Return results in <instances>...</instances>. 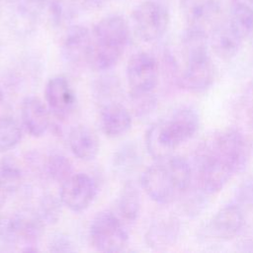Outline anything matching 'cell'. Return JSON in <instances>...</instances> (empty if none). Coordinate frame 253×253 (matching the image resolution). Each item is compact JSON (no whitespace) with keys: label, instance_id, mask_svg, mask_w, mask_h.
<instances>
[{"label":"cell","instance_id":"cell-4","mask_svg":"<svg viewBox=\"0 0 253 253\" xmlns=\"http://www.w3.org/2000/svg\"><path fill=\"white\" fill-rule=\"evenodd\" d=\"M201 146L222 160L233 173L245 169L252 151L249 139L235 128H225L214 133Z\"/></svg>","mask_w":253,"mask_h":253},{"label":"cell","instance_id":"cell-27","mask_svg":"<svg viewBox=\"0 0 253 253\" xmlns=\"http://www.w3.org/2000/svg\"><path fill=\"white\" fill-rule=\"evenodd\" d=\"M23 137L22 126L11 116L0 117V152L15 148Z\"/></svg>","mask_w":253,"mask_h":253},{"label":"cell","instance_id":"cell-34","mask_svg":"<svg viewBox=\"0 0 253 253\" xmlns=\"http://www.w3.org/2000/svg\"><path fill=\"white\" fill-rule=\"evenodd\" d=\"M241 199L245 203L253 204V184H248L241 190Z\"/></svg>","mask_w":253,"mask_h":253},{"label":"cell","instance_id":"cell-12","mask_svg":"<svg viewBox=\"0 0 253 253\" xmlns=\"http://www.w3.org/2000/svg\"><path fill=\"white\" fill-rule=\"evenodd\" d=\"M92 46V32L82 25H74L67 29L62 42L61 55L72 65L87 64Z\"/></svg>","mask_w":253,"mask_h":253},{"label":"cell","instance_id":"cell-6","mask_svg":"<svg viewBox=\"0 0 253 253\" xmlns=\"http://www.w3.org/2000/svg\"><path fill=\"white\" fill-rule=\"evenodd\" d=\"M131 17L136 34L147 42L160 40L170 23L168 9L158 0H147L140 3L132 11Z\"/></svg>","mask_w":253,"mask_h":253},{"label":"cell","instance_id":"cell-9","mask_svg":"<svg viewBox=\"0 0 253 253\" xmlns=\"http://www.w3.org/2000/svg\"><path fill=\"white\" fill-rule=\"evenodd\" d=\"M126 73L129 92H153L158 84L159 63L151 53L140 51L128 59Z\"/></svg>","mask_w":253,"mask_h":253},{"label":"cell","instance_id":"cell-15","mask_svg":"<svg viewBox=\"0 0 253 253\" xmlns=\"http://www.w3.org/2000/svg\"><path fill=\"white\" fill-rule=\"evenodd\" d=\"M99 124L105 135L118 138L130 129L132 119L130 112L121 102H116L100 108Z\"/></svg>","mask_w":253,"mask_h":253},{"label":"cell","instance_id":"cell-23","mask_svg":"<svg viewBox=\"0 0 253 253\" xmlns=\"http://www.w3.org/2000/svg\"><path fill=\"white\" fill-rule=\"evenodd\" d=\"M138 148L134 143L126 142L122 144L114 153L113 168L117 175L126 177L131 175L140 164Z\"/></svg>","mask_w":253,"mask_h":253},{"label":"cell","instance_id":"cell-32","mask_svg":"<svg viewBox=\"0 0 253 253\" xmlns=\"http://www.w3.org/2000/svg\"><path fill=\"white\" fill-rule=\"evenodd\" d=\"M48 250L51 252H75L76 245L73 240L64 233L57 232L54 233L48 240L47 243Z\"/></svg>","mask_w":253,"mask_h":253},{"label":"cell","instance_id":"cell-35","mask_svg":"<svg viewBox=\"0 0 253 253\" xmlns=\"http://www.w3.org/2000/svg\"><path fill=\"white\" fill-rule=\"evenodd\" d=\"M32 7H34L35 9H37L38 11H40L41 9H43L47 3L49 2V0H26Z\"/></svg>","mask_w":253,"mask_h":253},{"label":"cell","instance_id":"cell-8","mask_svg":"<svg viewBox=\"0 0 253 253\" xmlns=\"http://www.w3.org/2000/svg\"><path fill=\"white\" fill-rule=\"evenodd\" d=\"M157 126L163 142L174 151L180 144L195 135L200 126V119L195 110L181 108L169 119L158 121Z\"/></svg>","mask_w":253,"mask_h":253},{"label":"cell","instance_id":"cell-18","mask_svg":"<svg viewBox=\"0 0 253 253\" xmlns=\"http://www.w3.org/2000/svg\"><path fill=\"white\" fill-rule=\"evenodd\" d=\"M179 222L171 215H163L154 219L145 233L148 247L160 250L171 246L177 239Z\"/></svg>","mask_w":253,"mask_h":253},{"label":"cell","instance_id":"cell-36","mask_svg":"<svg viewBox=\"0 0 253 253\" xmlns=\"http://www.w3.org/2000/svg\"><path fill=\"white\" fill-rule=\"evenodd\" d=\"M7 196H8V194H6V193L0 188V209H2L3 206L5 205Z\"/></svg>","mask_w":253,"mask_h":253},{"label":"cell","instance_id":"cell-31","mask_svg":"<svg viewBox=\"0 0 253 253\" xmlns=\"http://www.w3.org/2000/svg\"><path fill=\"white\" fill-rule=\"evenodd\" d=\"M62 0H49L47 3L50 21L54 26H61L73 16V10Z\"/></svg>","mask_w":253,"mask_h":253},{"label":"cell","instance_id":"cell-21","mask_svg":"<svg viewBox=\"0 0 253 253\" xmlns=\"http://www.w3.org/2000/svg\"><path fill=\"white\" fill-rule=\"evenodd\" d=\"M179 7L188 26L191 27L203 28L216 16L211 0H179Z\"/></svg>","mask_w":253,"mask_h":253},{"label":"cell","instance_id":"cell-33","mask_svg":"<svg viewBox=\"0 0 253 253\" xmlns=\"http://www.w3.org/2000/svg\"><path fill=\"white\" fill-rule=\"evenodd\" d=\"M240 0H211V6L217 15L229 14L231 9L239 2Z\"/></svg>","mask_w":253,"mask_h":253},{"label":"cell","instance_id":"cell-28","mask_svg":"<svg viewBox=\"0 0 253 253\" xmlns=\"http://www.w3.org/2000/svg\"><path fill=\"white\" fill-rule=\"evenodd\" d=\"M62 206L60 198L52 194H44L39 201L36 213L45 225L55 224L60 219Z\"/></svg>","mask_w":253,"mask_h":253},{"label":"cell","instance_id":"cell-17","mask_svg":"<svg viewBox=\"0 0 253 253\" xmlns=\"http://www.w3.org/2000/svg\"><path fill=\"white\" fill-rule=\"evenodd\" d=\"M244 225V214L241 208L231 204L221 208L211 222L212 234L220 239H230L238 234Z\"/></svg>","mask_w":253,"mask_h":253},{"label":"cell","instance_id":"cell-22","mask_svg":"<svg viewBox=\"0 0 253 253\" xmlns=\"http://www.w3.org/2000/svg\"><path fill=\"white\" fill-rule=\"evenodd\" d=\"M24 181L20 163L10 155L0 157V188L8 195L20 190Z\"/></svg>","mask_w":253,"mask_h":253},{"label":"cell","instance_id":"cell-11","mask_svg":"<svg viewBox=\"0 0 253 253\" xmlns=\"http://www.w3.org/2000/svg\"><path fill=\"white\" fill-rule=\"evenodd\" d=\"M44 99L50 114L60 121L70 117L77 103L75 91L63 75L48 79L44 88Z\"/></svg>","mask_w":253,"mask_h":253},{"label":"cell","instance_id":"cell-24","mask_svg":"<svg viewBox=\"0 0 253 253\" xmlns=\"http://www.w3.org/2000/svg\"><path fill=\"white\" fill-rule=\"evenodd\" d=\"M92 93L99 107L112 103L120 102L122 88L117 77L112 75H103L98 77L92 85Z\"/></svg>","mask_w":253,"mask_h":253},{"label":"cell","instance_id":"cell-2","mask_svg":"<svg viewBox=\"0 0 253 253\" xmlns=\"http://www.w3.org/2000/svg\"><path fill=\"white\" fill-rule=\"evenodd\" d=\"M129 42V27L124 17L113 14L102 18L92 30V46L87 65L108 71L123 55Z\"/></svg>","mask_w":253,"mask_h":253},{"label":"cell","instance_id":"cell-5","mask_svg":"<svg viewBox=\"0 0 253 253\" xmlns=\"http://www.w3.org/2000/svg\"><path fill=\"white\" fill-rule=\"evenodd\" d=\"M89 239L92 247L100 252L114 253L126 249L128 234L121 218L111 211L96 213L90 223Z\"/></svg>","mask_w":253,"mask_h":253},{"label":"cell","instance_id":"cell-10","mask_svg":"<svg viewBox=\"0 0 253 253\" xmlns=\"http://www.w3.org/2000/svg\"><path fill=\"white\" fill-rule=\"evenodd\" d=\"M95 180L86 173L72 174L60 187L59 198L62 205L73 212L87 210L97 196Z\"/></svg>","mask_w":253,"mask_h":253},{"label":"cell","instance_id":"cell-29","mask_svg":"<svg viewBox=\"0 0 253 253\" xmlns=\"http://www.w3.org/2000/svg\"><path fill=\"white\" fill-rule=\"evenodd\" d=\"M38 10L32 7L26 0L16 3L13 9L12 22L14 27L20 32H29L37 22Z\"/></svg>","mask_w":253,"mask_h":253},{"label":"cell","instance_id":"cell-7","mask_svg":"<svg viewBox=\"0 0 253 253\" xmlns=\"http://www.w3.org/2000/svg\"><path fill=\"white\" fill-rule=\"evenodd\" d=\"M196 167L197 189L206 196L213 195L222 190L234 174L222 160L202 146L197 150Z\"/></svg>","mask_w":253,"mask_h":253},{"label":"cell","instance_id":"cell-26","mask_svg":"<svg viewBox=\"0 0 253 253\" xmlns=\"http://www.w3.org/2000/svg\"><path fill=\"white\" fill-rule=\"evenodd\" d=\"M42 170L45 176L60 185L73 174L71 161L59 152H51L45 157Z\"/></svg>","mask_w":253,"mask_h":253},{"label":"cell","instance_id":"cell-25","mask_svg":"<svg viewBox=\"0 0 253 253\" xmlns=\"http://www.w3.org/2000/svg\"><path fill=\"white\" fill-rule=\"evenodd\" d=\"M227 23L242 40L246 39L253 32V6L237 2L228 14Z\"/></svg>","mask_w":253,"mask_h":253},{"label":"cell","instance_id":"cell-20","mask_svg":"<svg viewBox=\"0 0 253 253\" xmlns=\"http://www.w3.org/2000/svg\"><path fill=\"white\" fill-rule=\"evenodd\" d=\"M117 208L120 216L127 222H134L140 212L141 196L137 186L132 181H126L118 196Z\"/></svg>","mask_w":253,"mask_h":253},{"label":"cell","instance_id":"cell-30","mask_svg":"<svg viewBox=\"0 0 253 253\" xmlns=\"http://www.w3.org/2000/svg\"><path fill=\"white\" fill-rule=\"evenodd\" d=\"M131 109L135 116L144 117L149 115L156 107L157 100L153 92L131 93L129 92Z\"/></svg>","mask_w":253,"mask_h":253},{"label":"cell","instance_id":"cell-13","mask_svg":"<svg viewBox=\"0 0 253 253\" xmlns=\"http://www.w3.org/2000/svg\"><path fill=\"white\" fill-rule=\"evenodd\" d=\"M215 69L210 54L185 61V67L178 78L181 87L192 91L202 92L214 81Z\"/></svg>","mask_w":253,"mask_h":253},{"label":"cell","instance_id":"cell-38","mask_svg":"<svg viewBox=\"0 0 253 253\" xmlns=\"http://www.w3.org/2000/svg\"><path fill=\"white\" fill-rule=\"evenodd\" d=\"M247 2H248L251 6H253V0H247Z\"/></svg>","mask_w":253,"mask_h":253},{"label":"cell","instance_id":"cell-37","mask_svg":"<svg viewBox=\"0 0 253 253\" xmlns=\"http://www.w3.org/2000/svg\"><path fill=\"white\" fill-rule=\"evenodd\" d=\"M248 118H249V124L253 127V106L251 107V109L248 112Z\"/></svg>","mask_w":253,"mask_h":253},{"label":"cell","instance_id":"cell-14","mask_svg":"<svg viewBox=\"0 0 253 253\" xmlns=\"http://www.w3.org/2000/svg\"><path fill=\"white\" fill-rule=\"evenodd\" d=\"M21 122L30 135L41 137L50 126V112L40 98L28 96L21 104Z\"/></svg>","mask_w":253,"mask_h":253},{"label":"cell","instance_id":"cell-19","mask_svg":"<svg viewBox=\"0 0 253 253\" xmlns=\"http://www.w3.org/2000/svg\"><path fill=\"white\" fill-rule=\"evenodd\" d=\"M209 41L217 57L229 60L238 53L243 40L225 22L214 27Z\"/></svg>","mask_w":253,"mask_h":253},{"label":"cell","instance_id":"cell-3","mask_svg":"<svg viewBox=\"0 0 253 253\" xmlns=\"http://www.w3.org/2000/svg\"><path fill=\"white\" fill-rule=\"evenodd\" d=\"M45 224L35 212L0 213V241L8 246H22L23 251H37Z\"/></svg>","mask_w":253,"mask_h":253},{"label":"cell","instance_id":"cell-16","mask_svg":"<svg viewBox=\"0 0 253 253\" xmlns=\"http://www.w3.org/2000/svg\"><path fill=\"white\" fill-rule=\"evenodd\" d=\"M67 141L70 151L82 161H91L99 153V138L96 132L86 126H73L68 133Z\"/></svg>","mask_w":253,"mask_h":253},{"label":"cell","instance_id":"cell-1","mask_svg":"<svg viewBox=\"0 0 253 253\" xmlns=\"http://www.w3.org/2000/svg\"><path fill=\"white\" fill-rule=\"evenodd\" d=\"M192 175V168L185 158L171 155L147 167L141 174L140 186L155 203L169 205L188 193Z\"/></svg>","mask_w":253,"mask_h":253}]
</instances>
